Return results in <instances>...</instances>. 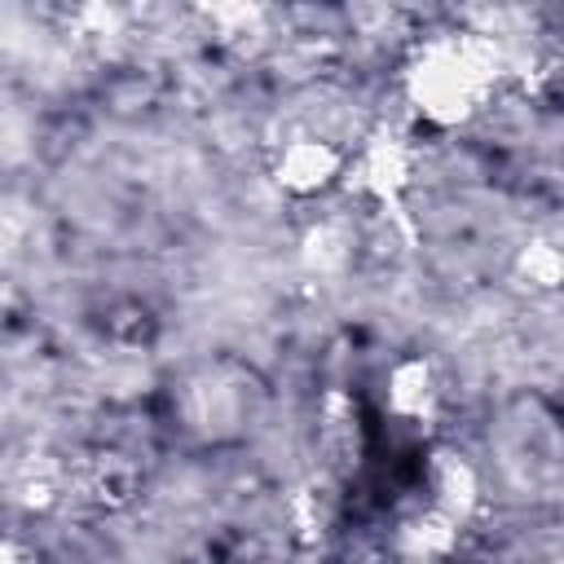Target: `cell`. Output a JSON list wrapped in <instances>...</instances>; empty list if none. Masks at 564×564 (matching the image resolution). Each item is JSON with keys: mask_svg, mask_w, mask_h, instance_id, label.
I'll return each mask as SVG.
<instances>
[{"mask_svg": "<svg viewBox=\"0 0 564 564\" xmlns=\"http://www.w3.org/2000/svg\"><path fill=\"white\" fill-rule=\"evenodd\" d=\"M335 167H339V154L330 150V141L300 137V141H291V145L282 150V159H278V181L291 185V189H300V194H308V189L326 185V181L335 176Z\"/></svg>", "mask_w": 564, "mask_h": 564, "instance_id": "1", "label": "cell"}]
</instances>
